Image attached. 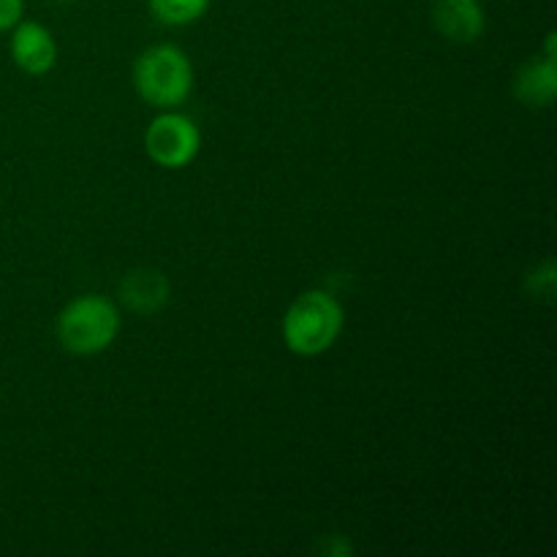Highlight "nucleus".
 <instances>
[{
    "mask_svg": "<svg viewBox=\"0 0 557 557\" xmlns=\"http://www.w3.org/2000/svg\"><path fill=\"white\" fill-rule=\"evenodd\" d=\"M147 156L166 169H183L199 156L201 134L185 114L166 112L158 114L145 134Z\"/></svg>",
    "mask_w": 557,
    "mask_h": 557,
    "instance_id": "4",
    "label": "nucleus"
},
{
    "mask_svg": "<svg viewBox=\"0 0 557 557\" xmlns=\"http://www.w3.org/2000/svg\"><path fill=\"white\" fill-rule=\"evenodd\" d=\"M343 308L332 294L305 292L283 315V341L299 357H319L341 337Z\"/></svg>",
    "mask_w": 557,
    "mask_h": 557,
    "instance_id": "1",
    "label": "nucleus"
},
{
    "mask_svg": "<svg viewBox=\"0 0 557 557\" xmlns=\"http://www.w3.org/2000/svg\"><path fill=\"white\" fill-rule=\"evenodd\" d=\"M528 294H531L533 299L553 302V297H555V264L553 261H544V267H539L536 272H531V277H528Z\"/></svg>",
    "mask_w": 557,
    "mask_h": 557,
    "instance_id": "10",
    "label": "nucleus"
},
{
    "mask_svg": "<svg viewBox=\"0 0 557 557\" xmlns=\"http://www.w3.org/2000/svg\"><path fill=\"white\" fill-rule=\"evenodd\" d=\"M169 294L172 286L158 270H134L120 283V299L139 315L158 313L169 302Z\"/></svg>",
    "mask_w": 557,
    "mask_h": 557,
    "instance_id": "7",
    "label": "nucleus"
},
{
    "mask_svg": "<svg viewBox=\"0 0 557 557\" xmlns=\"http://www.w3.org/2000/svg\"><path fill=\"white\" fill-rule=\"evenodd\" d=\"M152 14L166 25H190L210 9V0H150Z\"/></svg>",
    "mask_w": 557,
    "mask_h": 557,
    "instance_id": "9",
    "label": "nucleus"
},
{
    "mask_svg": "<svg viewBox=\"0 0 557 557\" xmlns=\"http://www.w3.org/2000/svg\"><path fill=\"white\" fill-rule=\"evenodd\" d=\"M25 0H0V33L11 30L20 22Z\"/></svg>",
    "mask_w": 557,
    "mask_h": 557,
    "instance_id": "11",
    "label": "nucleus"
},
{
    "mask_svg": "<svg viewBox=\"0 0 557 557\" xmlns=\"http://www.w3.org/2000/svg\"><path fill=\"white\" fill-rule=\"evenodd\" d=\"M58 3H74V0H58Z\"/></svg>",
    "mask_w": 557,
    "mask_h": 557,
    "instance_id": "12",
    "label": "nucleus"
},
{
    "mask_svg": "<svg viewBox=\"0 0 557 557\" xmlns=\"http://www.w3.org/2000/svg\"><path fill=\"white\" fill-rule=\"evenodd\" d=\"M120 332V313L114 302L87 294L74 299L58 315V341L76 357L107 351Z\"/></svg>",
    "mask_w": 557,
    "mask_h": 557,
    "instance_id": "3",
    "label": "nucleus"
},
{
    "mask_svg": "<svg viewBox=\"0 0 557 557\" xmlns=\"http://www.w3.org/2000/svg\"><path fill=\"white\" fill-rule=\"evenodd\" d=\"M515 92L525 107L544 109L553 107L557 96V69L555 60H533V63L522 65L515 76Z\"/></svg>",
    "mask_w": 557,
    "mask_h": 557,
    "instance_id": "8",
    "label": "nucleus"
},
{
    "mask_svg": "<svg viewBox=\"0 0 557 557\" xmlns=\"http://www.w3.org/2000/svg\"><path fill=\"white\" fill-rule=\"evenodd\" d=\"M134 85L152 107H180L194 90V65L174 44H156L136 58Z\"/></svg>",
    "mask_w": 557,
    "mask_h": 557,
    "instance_id": "2",
    "label": "nucleus"
},
{
    "mask_svg": "<svg viewBox=\"0 0 557 557\" xmlns=\"http://www.w3.org/2000/svg\"><path fill=\"white\" fill-rule=\"evenodd\" d=\"M433 22L444 38L455 44H473L487 27V16L479 0H433Z\"/></svg>",
    "mask_w": 557,
    "mask_h": 557,
    "instance_id": "6",
    "label": "nucleus"
},
{
    "mask_svg": "<svg viewBox=\"0 0 557 557\" xmlns=\"http://www.w3.org/2000/svg\"><path fill=\"white\" fill-rule=\"evenodd\" d=\"M11 58L25 74H49L58 63V44L52 33L38 22H16L11 36Z\"/></svg>",
    "mask_w": 557,
    "mask_h": 557,
    "instance_id": "5",
    "label": "nucleus"
}]
</instances>
